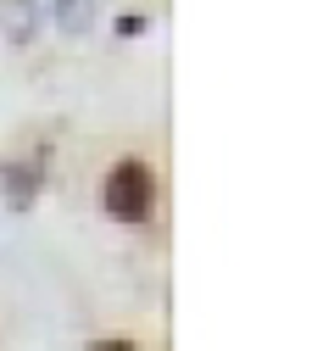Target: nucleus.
Here are the masks:
<instances>
[{
	"label": "nucleus",
	"instance_id": "1",
	"mask_svg": "<svg viewBox=\"0 0 334 351\" xmlns=\"http://www.w3.org/2000/svg\"><path fill=\"white\" fill-rule=\"evenodd\" d=\"M101 206H106V217H117V223H145V217L156 212V179H151V167L140 156H123L106 173V184H101Z\"/></svg>",
	"mask_w": 334,
	"mask_h": 351
},
{
	"label": "nucleus",
	"instance_id": "2",
	"mask_svg": "<svg viewBox=\"0 0 334 351\" xmlns=\"http://www.w3.org/2000/svg\"><path fill=\"white\" fill-rule=\"evenodd\" d=\"M39 34V0H0V39L28 45Z\"/></svg>",
	"mask_w": 334,
	"mask_h": 351
},
{
	"label": "nucleus",
	"instance_id": "3",
	"mask_svg": "<svg viewBox=\"0 0 334 351\" xmlns=\"http://www.w3.org/2000/svg\"><path fill=\"white\" fill-rule=\"evenodd\" d=\"M0 190H6V206H34V195H39V156L34 162H6L0 167Z\"/></svg>",
	"mask_w": 334,
	"mask_h": 351
},
{
	"label": "nucleus",
	"instance_id": "4",
	"mask_svg": "<svg viewBox=\"0 0 334 351\" xmlns=\"http://www.w3.org/2000/svg\"><path fill=\"white\" fill-rule=\"evenodd\" d=\"M51 12H56V23H62V34H90L101 0H51Z\"/></svg>",
	"mask_w": 334,
	"mask_h": 351
}]
</instances>
